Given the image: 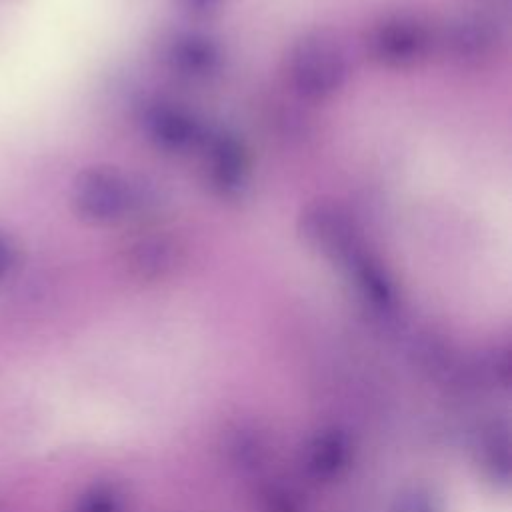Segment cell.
Instances as JSON below:
<instances>
[{"label": "cell", "mask_w": 512, "mask_h": 512, "mask_svg": "<svg viewBox=\"0 0 512 512\" xmlns=\"http://www.w3.org/2000/svg\"><path fill=\"white\" fill-rule=\"evenodd\" d=\"M78 206L86 214L104 216L122 206V186L106 172H88L82 182H78Z\"/></svg>", "instance_id": "6da1fadb"}, {"label": "cell", "mask_w": 512, "mask_h": 512, "mask_svg": "<svg viewBox=\"0 0 512 512\" xmlns=\"http://www.w3.org/2000/svg\"><path fill=\"white\" fill-rule=\"evenodd\" d=\"M12 266H14V248L10 240L0 232V280L8 276Z\"/></svg>", "instance_id": "7a4b0ae2"}]
</instances>
